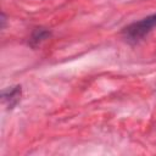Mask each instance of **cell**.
<instances>
[{
    "label": "cell",
    "mask_w": 156,
    "mask_h": 156,
    "mask_svg": "<svg viewBox=\"0 0 156 156\" xmlns=\"http://www.w3.org/2000/svg\"><path fill=\"white\" fill-rule=\"evenodd\" d=\"M156 27V13L150 15L140 21H136L123 29V35L128 41L136 43L147 35Z\"/></svg>",
    "instance_id": "obj_1"
},
{
    "label": "cell",
    "mask_w": 156,
    "mask_h": 156,
    "mask_svg": "<svg viewBox=\"0 0 156 156\" xmlns=\"http://www.w3.org/2000/svg\"><path fill=\"white\" fill-rule=\"evenodd\" d=\"M21 95H22L21 87L17 85L13 88H9L7 90L2 91V101L7 105L9 108H12L21 100Z\"/></svg>",
    "instance_id": "obj_2"
},
{
    "label": "cell",
    "mask_w": 156,
    "mask_h": 156,
    "mask_svg": "<svg viewBox=\"0 0 156 156\" xmlns=\"http://www.w3.org/2000/svg\"><path fill=\"white\" fill-rule=\"evenodd\" d=\"M48 35H49V32H48V30H45V29H37V30L34 32V34H33V40H35V41H41V40H44Z\"/></svg>",
    "instance_id": "obj_3"
}]
</instances>
